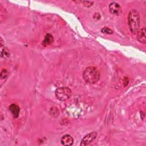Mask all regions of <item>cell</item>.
<instances>
[{
  "label": "cell",
  "mask_w": 146,
  "mask_h": 146,
  "mask_svg": "<svg viewBox=\"0 0 146 146\" xmlns=\"http://www.w3.org/2000/svg\"><path fill=\"white\" fill-rule=\"evenodd\" d=\"M140 15L139 12L135 10H131L128 16V23L131 32L134 34H136L140 29Z\"/></svg>",
  "instance_id": "1"
},
{
  "label": "cell",
  "mask_w": 146,
  "mask_h": 146,
  "mask_svg": "<svg viewBox=\"0 0 146 146\" xmlns=\"http://www.w3.org/2000/svg\"><path fill=\"white\" fill-rule=\"evenodd\" d=\"M83 77L87 83L94 84L99 80L100 73L96 67L90 66L87 67L83 71Z\"/></svg>",
  "instance_id": "2"
},
{
  "label": "cell",
  "mask_w": 146,
  "mask_h": 146,
  "mask_svg": "<svg viewBox=\"0 0 146 146\" xmlns=\"http://www.w3.org/2000/svg\"><path fill=\"white\" fill-rule=\"evenodd\" d=\"M71 95V90L67 87H60L55 90L56 98L60 101L68 99Z\"/></svg>",
  "instance_id": "3"
},
{
  "label": "cell",
  "mask_w": 146,
  "mask_h": 146,
  "mask_svg": "<svg viewBox=\"0 0 146 146\" xmlns=\"http://www.w3.org/2000/svg\"><path fill=\"white\" fill-rule=\"evenodd\" d=\"M97 133L96 132H92L86 135L82 140L80 143L81 146H85L92 143L96 137Z\"/></svg>",
  "instance_id": "4"
},
{
  "label": "cell",
  "mask_w": 146,
  "mask_h": 146,
  "mask_svg": "<svg viewBox=\"0 0 146 146\" xmlns=\"http://www.w3.org/2000/svg\"><path fill=\"white\" fill-rule=\"evenodd\" d=\"M109 10L111 13L118 15L121 13V8L119 3L115 2H111L109 5Z\"/></svg>",
  "instance_id": "5"
},
{
  "label": "cell",
  "mask_w": 146,
  "mask_h": 146,
  "mask_svg": "<svg viewBox=\"0 0 146 146\" xmlns=\"http://www.w3.org/2000/svg\"><path fill=\"white\" fill-rule=\"evenodd\" d=\"M136 34V38L139 42L142 43H146V30L144 27L139 29Z\"/></svg>",
  "instance_id": "6"
},
{
  "label": "cell",
  "mask_w": 146,
  "mask_h": 146,
  "mask_svg": "<svg viewBox=\"0 0 146 146\" xmlns=\"http://www.w3.org/2000/svg\"><path fill=\"white\" fill-rule=\"evenodd\" d=\"M61 143L64 145H72L74 143V139L70 135H63L60 140Z\"/></svg>",
  "instance_id": "7"
},
{
  "label": "cell",
  "mask_w": 146,
  "mask_h": 146,
  "mask_svg": "<svg viewBox=\"0 0 146 146\" xmlns=\"http://www.w3.org/2000/svg\"><path fill=\"white\" fill-rule=\"evenodd\" d=\"M9 109L14 117L17 118L19 116L20 108L18 106L15 104H11V105H10Z\"/></svg>",
  "instance_id": "8"
},
{
  "label": "cell",
  "mask_w": 146,
  "mask_h": 146,
  "mask_svg": "<svg viewBox=\"0 0 146 146\" xmlns=\"http://www.w3.org/2000/svg\"><path fill=\"white\" fill-rule=\"evenodd\" d=\"M54 42V38L52 35L51 34H47L44 38V39L42 42V45L44 46H47L48 45L51 44Z\"/></svg>",
  "instance_id": "9"
},
{
  "label": "cell",
  "mask_w": 146,
  "mask_h": 146,
  "mask_svg": "<svg viewBox=\"0 0 146 146\" xmlns=\"http://www.w3.org/2000/svg\"><path fill=\"white\" fill-rule=\"evenodd\" d=\"M9 75L8 71L6 69H2L1 72V79H5Z\"/></svg>",
  "instance_id": "10"
},
{
  "label": "cell",
  "mask_w": 146,
  "mask_h": 146,
  "mask_svg": "<svg viewBox=\"0 0 146 146\" xmlns=\"http://www.w3.org/2000/svg\"><path fill=\"white\" fill-rule=\"evenodd\" d=\"M101 31L102 33L108 34H111L113 33V31L111 29H110L107 27H103V29H102Z\"/></svg>",
  "instance_id": "11"
},
{
  "label": "cell",
  "mask_w": 146,
  "mask_h": 146,
  "mask_svg": "<svg viewBox=\"0 0 146 146\" xmlns=\"http://www.w3.org/2000/svg\"><path fill=\"white\" fill-rule=\"evenodd\" d=\"M80 2H82L84 6H86V7H90L94 3V2L92 1H80Z\"/></svg>",
  "instance_id": "12"
},
{
  "label": "cell",
  "mask_w": 146,
  "mask_h": 146,
  "mask_svg": "<svg viewBox=\"0 0 146 146\" xmlns=\"http://www.w3.org/2000/svg\"><path fill=\"white\" fill-rule=\"evenodd\" d=\"M6 48H4L3 50H2V52H1V55L2 56H9V51H8V50H6Z\"/></svg>",
  "instance_id": "13"
}]
</instances>
